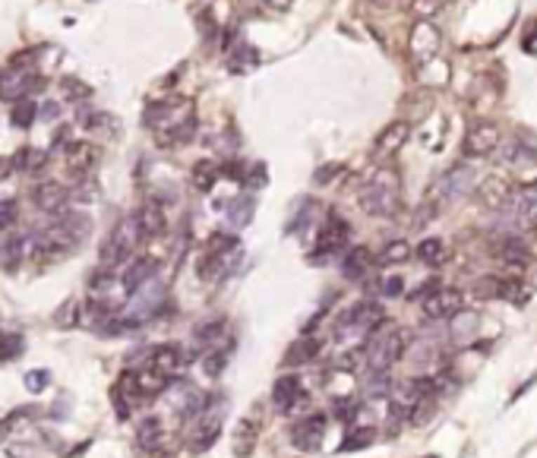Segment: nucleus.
Segmentation results:
<instances>
[{
    "label": "nucleus",
    "instance_id": "obj_28",
    "mask_svg": "<svg viewBox=\"0 0 537 458\" xmlns=\"http://www.w3.org/2000/svg\"><path fill=\"white\" fill-rule=\"evenodd\" d=\"M534 155H537L534 146H524V142H518V140L505 142V149H503V161H505V165H528Z\"/></svg>",
    "mask_w": 537,
    "mask_h": 458
},
{
    "label": "nucleus",
    "instance_id": "obj_32",
    "mask_svg": "<svg viewBox=\"0 0 537 458\" xmlns=\"http://www.w3.org/2000/svg\"><path fill=\"white\" fill-rule=\"evenodd\" d=\"M13 123H16V127H32V121H35L38 117V105L35 102H29V98H19L16 105H13Z\"/></svg>",
    "mask_w": 537,
    "mask_h": 458
},
{
    "label": "nucleus",
    "instance_id": "obj_36",
    "mask_svg": "<svg viewBox=\"0 0 537 458\" xmlns=\"http://www.w3.org/2000/svg\"><path fill=\"white\" fill-rule=\"evenodd\" d=\"M16 218H19L16 203H13V199H0V231L13 228V224H16Z\"/></svg>",
    "mask_w": 537,
    "mask_h": 458
},
{
    "label": "nucleus",
    "instance_id": "obj_14",
    "mask_svg": "<svg viewBox=\"0 0 537 458\" xmlns=\"http://www.w3.org/2000/svg\"><path fill=\"white\" fill-rule=\"evenodd\" d=\"M133 218H136V224H139V234H142V241H149V237H158V234L164 231V212H161V206H155V203H145Z\"/></svg>",
    "mask_w": 537,
    "mask_h": 458
},
{
    "label": "nucleus",
    "instance_id": "obj_39",
    "mask_svg": "<svg viewBox=\"0 0 537 458\" xmlns=\"http://www.w3.org/2000/svg\"><path fill=\"white\" fill-rule=\"evenodd\" d=\"M44 386H48V373H44V370H32V373H25V389H29V392H41Z\"/></svg>",
    "mask_w": 537,
    "mask_h": 458
},
{
    "label": "nucleus",
    "instance_id": "obj_18",
    "mask_svg": "<svg viewBox=\"0 0 537 458\" xmlns=\"http://www.w3.org/2000/svg\"><path fill=\"white\" fill-rule=\"evenodd\" d=\"M183 354H180V348H174V344H158L155 351H152V370H158V373H164V376H171V373H177V370L183 367Z\"/></svg>",
    "mask_w": 537,
    "mask_h": 458
},
{
    "label": "nucleus",
    "instance_id": "obj_3",
    "mask_svg": "<svg viewBox=\"0 0 537 458\" xmlns=\"http://www.w3.org/2000/svg\"><path fill=\"white\" fill-rule=\"evenodd\" d=\"M136 241H142L139 224H136V218H126V222L117 224V228L111 231V237L101 243V266L114 269L117 262H124L126 256H130V250H133V243Z\"/></svg>",
    "mask_w": 537,
    "mask_h": 458
},
{
    "label": "nucleus",
    "instance_id": "obj_5",
    "mask_svg": "<svg viewBox=\"0 0 537 458\" xmlns=\"http://www.w3.org/2000/svg\"><path fill=\"white\" fill-rule=\"evenodd\" d=\"M379 323H383V310H379V304H373V300H360V304H354L347 313H341L338 335H370Z\"/></svg>",
    "mask_w": 537,
    "mask_h": 458
},
{
    "label": "nucleus",
    "instance_id": "obj_41",
    "mask_svg": "<svg viewBox=\"0 0 537 458\" xmlns=\"http://www.w3.org/2000/svg\"><path fill=\"white\" fill-rule=\"evenodd\" d=\"M439 7V0H414V13H433Z\"/></svg>",
    "mask_w": 537,
    "mask_h": 458
},
{
    "label": "nucleus",
    "instance_id": "obj_43",
    "mask_svg": "<svg viewBox=\"0 0 537 458\" xmlns=\"http://www.w3.org/2000/svg\"><path fill=\"white\" fill-rule=\"evenodd\" d=\"M335 174H338V165H332V168H322L319 174H316V184H326L329 177H335Z\"/></svg>",
    "mask_w": 537,
    "mask_h": 458
},
{
    "label": "nucleus",
    "instance_id": "obj_13",
    "mask_svg": "<svg viewBox=\"0 0 537 458\" xmlns=\"http://www.w3.org/2000/svg\"><path fill=\"white\" fill-rule=\"evenodd\" d=\"M32 199H35V206L41 212H60L63 206H67L69 193L63 190L60 184H54V180H48V184L35 187V193H32Z\"/></svg>",
    "mask_w": 537,
    "mask_h": 458
},
{
    "label": "nucleus",
    "instance_id": "obj_21",
    "mask_svg": "<svg viewBox=\"0 0 537 458\" xmlns=\"http://www.w3.org/2000/svg\"><path fill=\"white\" fill-rule=\"evenodd\" d=\"M171 405H174L177 411L183 414V417H193V414L199 411L206 401H202V395L196 392L193 386H177L174 392H171Z\"/></svg>",
    "mask_w": 537,
    "mask_h": 458
},
{
    "label": "nucleus",
    "instance_id": "obj_10",
    "mask_svg": "<svg viewBox=\"0 0 537 458\" xmlns=\"http://www.w3.org/2000/svg\"><path fill=\"white\" fill-rule=\"evenodd\" d=\"M326 414H310L307 420H300V424L291 430V436H294V445L297 449H319V439L326 436Z\"/></svg>",
    "mask_w": 537,
    "mask_h": 458
},
{
    "label": "nucleus",
    "instance_id": "obj_23",
    "mask_svg": "<svg viewBox=\"0 0 537 458\" xmlns=\"http://www.w3.org/2000/svg\"><path fill=\"white\" fill-rule=\"evenodd\" d=\"M316 354H319V342H316V338H297V342L288 348V354H284V363H288V367H300V363L313 361Z\"/></svg>",
    "mask_w": 537,
    "mask_h": 458
},
{
    "label": "nucleus",
    "instance_id": "obj_12",
    "mask_svg": "<svg viewBox=\"0 0 537 458\" xmlns=\"http://www.w3.org/2000/svg\"><path fill=\"white\" fill-rule=\"evenodd\" d=\"M408 123L404 121H395V123H389V127L379 133V140H376V155H383V159H389V155H395L398 149L408 142Z\"/></svg>",
    "mask_w": 537,
    "mask_h": 458
},
{
    "label": "nucleus",
    "instance_id": "obj_20",
    "mask_svg": "<svg viewBox=\"0 0 537 458\" xmlns=\"http://www.w3.org/2000/svg\"><path fill=\"white\" fill-rule=\"evenodd\" d=\"M347 241V224L341 222V218H332V222L326 224V231L319 234V243H316V250L319 253H335V250H341Z\"/></svg>",
    "mask_w": 537,
    "mask_h": 458
},
{
    "label": "nucleus",
    "instance_id": "obj_17",
    "mask_svg": "<svg viewBox=\"0 0 537 458\" xmlns=\"http://www.w3.org/2000/svg\"><path fill=\"white\" fill-rule=\"evenodd\" d=\"M95 161H98V149L88 146V142H69L67 146V165L73 168L76 174L92 171Z\"/></svg>",
    "mask_w": 537,
    "mask_h": 458
},
{
    "label": "nucleus",
    "instance_id": "obj_31",
    "mask_svg": "<svg viewBox=\"0 0 537 458\" xmlns=\"http://www.w3.org/2000/svg\"><path fill=\"white\" fill-rule=\"evenodd\" d=\"M237 247L240 243H237V237L234 234H212L208 237V243H206V253L208 256H231Z\"/></svg>",
    "mask_w": 537,
    "mask_h": 458
},
{
    "label": "nucleus",
    "instance_id": "obj_37",
    "mask_svg": "<svg viewBox=\"0 0 537 458\" xmlns=\"http://www.w3.org/2000/svg\"><path fill=\"white\" fill-rule=\"evenodd\" d=\"M63 92H67V98H73V102H82V98L92 95L88 86H82L79 79H63Z\"/></svg>",
    "mask_w": 537,
    "mask_h": 458
},
{
    "label": "nucleus",
    "instance_id": "obj_42",
    "mask_svg": "<svg viewBox=\"0 0 537 458\" xmlns=\"http://www.w3.org/2000/svg\"><path fill=\"white\" fill-rule=\"evenodd\" d=\"M57 111H60V108H57L54 102H44V105H41V111H38V114H41L44 121H54V117H57Z\"/></svg>",
    "mask_w": 537,
    "mask_h": 458
},
{
    "label": "nucleus",
    "instance_id": "obj_38",
    "mask_svg": "<svg viewBox=\"0 0 537 458\" xmlns=\"http://www.w3.org/2000/svg\"><path fill=\"white\" fill-rule=\"evenodd\" d=\"M225 361H227V351H215V354H208V357H206L202 370H206L208 376H218L221 370H225Z\"/></svg>",
    "mask_w": 537,
    "mask_h": 458
},
{
    "label": "nucleus",
    "instance_id": "obj_7",
    "mask_svg": "<svg viewBox=\"0 0 537 458\" xmlns=\"http://www.w3.org/2000/svg\"><path fill=\"white\" fill-rule=\"evenodd\" d=\"M461 304H465L461 291L439 288V291H430L423 297V313H427V319H452L461 313Z\"/></svg>",
    "mask_w": 537,
    "mask_h": 458
},
{
    "label": "nucleus",
    "instance_id": "obj_9",
    "mask_svg": "<svg viewBox=\"0 0 537 458\" xmlns=\"http://www.w3.org/2000/svg\"><path fill=\"white\" fill-rule=\"evenodd\" d=\"M303 398H307V392H303V382L297 379V376H281V379L275 382V392H272V405H275V411H278V414H291Z\"/></svg>",
    "mask_w": 537,
    "mask_h": 458
},
{
    "label": "nucleus",
    "instance_id": "obj_27",
    "mask_svg": "<svg viewBox=\"0 0 537 458\" xmlns=\"http://www.w3.org/2000/svg\"><path fill=\"white\" fill-rule=\"evenodd\" d=\"M411 260V243L408 241H389L383 250H379V262L383 266H398V262Z\"/></svg>",
    "mask_w": 537,
    "mask_h": 458
},
{
    "label": "nucleus",
    "instance_id": "obj_25",
    "mask_svg": "<svg viewBox=\"0 0 537 458\" xmlns=\"http://www.w3.org/2000/svg\"><path fill=\"white\" fill-rule=\"evenodd\" d=\"M253 206H256V203H253L250 193H244V196L231 199V206H227V222H231L234 228H244V224H250Z\"/></svg>",
    "mask_w": 537,
    "mask_h": 458
},
{
    "label": "nucleus",
    "instance_id": "obj_2",
    "mask_svg": "<svg viewBox=\"0 0 537 458\" xmlns=\"http://www.w3.org/2000/svg\"><path fill=\"white\" fill-rule=\"evenodd\" d=\"M404 344H408V338H404L402 329H392V332H385V335L370 338V348H366V363H370L373 373H385L392 363L402 361Z\"/></svg>",
    "mask_w": 537,
    "mask_h": 458
},
{
    "label": "nucleus",
    "instance_id": "obj_8",
    "mask_svg": "<svg viewBox=\"0 0 537 458\" xmlns=\"http://www.w3.org/2000/svg\"><path fill=\"white\" fill-rule=\"evenodd\" d=\"M496 146H499V130L493 123H474L465 133V155H471V159H484Z\"/></svg>",
    "mask_w": 537,
    "mask_h": 458
},
{
    "label": "nucleus",
    "instance_id": "obj_1",
    "mask_svg": "<svg viewBox=\"0 0 537 458\" xmlns=\"http://www.w3.org/2000/svg\"><path fill=\"white\" fill-rule=\"evenodd\" d=\"M360 206L366 215L389 218L398 209V177L392 171H379L370 184L360 190Z\"/></svg>",
    "mask_w": 537,
    "mask_h": 458
},
{
    "label": "nucleus",
    "instance_id": "obj_22",
    "mask_svg": "<svg viewBox=\"0 0 537 458\" xmlns=\"http://www.w3.org/2000/svg\"><path fill=\"white\" fill-rule=\"evenodd\" d=\"M218 433H221V417H218V414H208V420H202V424L196 426L190 449H193V452H206L208 445L218 439Z\"/></svg>",
    "mask_w": 537,
    "mask_h": 458
},
{
    "label": "nucleus",
    "instance_id": "obj_16",
    "mask_svg": "<svg viewBox=\"0 0 537 458\" xmlns=\"http://www.w3.org/2000/svg\"><path fill=\"white\" fill-rule=\"evenodd\" d=\"M155 269H158L155 260H136V262H130V269L124 272V278H120V281H124V288H126L130 294H136L139 288H145V285L152 281Z\"/></svg>",
    "mask_w": 537,
    "mask_h": 458
},
{
    "label": "nucleus",
    "instance_id": "obj_40",
    "mask_svg": "<svg viewBox=\"0 0 537 458\" xmlns=\"http://www.w3.org/2000/svg\"><path fill=\"white\" fill-rule=\"evenodd\" d=\"M402 278H385L383 281V297H398L402 294Z\"/></svg>",
    "mask_w": 537,
    "mask_h": 458
},
{
    "label": "nucleus",
    "instance_id": "obj_45",
    "mask_svg": "<svg viewBox=\"0 0 537 458\" xmlns=\"http://www.w3.org/2000/svg\"><path fill=\"white\" fill-rule=\"evenodd\" d=\"M13 168H16V165H13V161H6V159H0V180H4V177H6V174H10V171H13Z\"/></svg>",
    "mask_w": 537,
    "mask_h": 458
},
{
    "label": "nucleus",
    "instance_id": "obj_19",
    "mask_svg": "<svg viewBox=\"0 0 537 458\" xmlns=\"http://www.w3.org/2000/svg\"><path fill=\"white\" fill-rule=\"evenodd\" d=\"M436 45H439V35H436V29L430 26L427 20H420L414 26V32H411V51L417 54V58H423V54H433Z\"/></svg>",
    "mask_w": 537,
    "mask_h": 458
},
{
    "label": "nucleus",
    "instance_id": "obj_30",
    "mask_svg": "<svg viewBox=\"0 0 537 458\" xmlns=\"http://www.w3.org/2000/svg\"><path fill=\"white\" fill-rule=\"evenodd\" d=\"M139 376V392L142 395H158L164 386H168V376L164 373H158V370H142V373H136Z\"/></svg>",
    "mask_w": 537,
    "mask_h": 458
},
{
    "label": "nucleus",
    "instance_id": "obj_4",
    "mask_svg": "<svg viewBox=\"0 0 537 458\" xmlns=\"http://www.w3.org/2000/svg\"><path fill=\"white\" fill-rule=\"evenodd\" d=\"M477 184V171H474L471 165H455L449 168L446 174H442L439 180H436L433 187V203H455V199H461L465 193H471V187Z\"/></svg>",
    "mask_w": 537,
    "mask_h": 458
},
{
    "label": "nucleus",
    "instance_id": "obj_29",
    "mask_svg": "<svg viewBox=\"0 0 537 458\" xmlns=\"http://www.w3.org/2000/svg\"><path fill=\"white\" fill-rule=\"evenodd\" d=\"M218 180V165L215 161H199L193 168V187L196 190H212V184Z\"/></svg>",
    "mask_w": 537,
    "mask_h": 458
},
{
    "label": "nucleus",
    "instance_id": "obj_34",
    "mask_svg": "<svg viewBox=\"0 0 537 458\" xmlns=\"http://www.w3.org/2000/svg\"><path fill=\"white\" fill-rule=\"evenodd\" d=\"M221 335H225V319H215V323L199 325V329H196V338H199V342H206V344L218 342Z\"/></svg>",
    "mask_w": 537,
    "mask_h": 458
},
{
    "label": "nucleus",
    "instance_id": "obj_11",
    "mask_svg": "<svg viewBox=\"0 0 537 458\" xmlns=\"http://www.w3.org/2000/svg\"><path fill=\"white\" fill-rule=\"evenodd\" d=\"M256 439H259V424L253 417H240L237 426H234V436H231V449L237 458H250L253 449H256Z\"/></svg>",
    "mask_w": 537,
    "mask_h": 458
},
{
    "label": "nucleus",
    "instance_id": "obj_33",
    "mask_svg": "<svg viewBox=\"0 0 537 458\" xmlns=\"http://www.w3.org/2000/svg\"><path fill=\"white\" fill-rule=\"evenodd\" d=\"M139 443H142V449H155L161 443V424L155 417H145L139 424Z\"/></svg>",
    "mask_w": 537,
    "mask_h": 458
},
{
    "label": "nucleus",
    "instance_id": "obj_26",
    "mask_svg": "<svg viewBox=\"0 0 537 458\" xmlns=\"http://www.w3.org/2000/svg\"><path fill=\"white\" fill-rule=\"evenodd\" d=\"M417 256H420V262H427V266H442V262L449 260V250L439 237H427V241L417 247Z\"/></svg>",
    "mask_w": 537,
    "mask_h": 458
},
{
    "label": "nucleus",
    "instance_id": "obj_24",
    "mask_svg": "<svg viewBox=\"0 0 537 458\" xmlns=\"http://www.w3.org/2000/svg\"><path fill=\"white\" fill-rule=\"evenodd\" d=\"M370 266H373L370 250H366V247H354L351 253L345 256V266H341V272H345L347 278H364V275L370 272Z\"/></svg>",
    "mask_w": 537,
    "mask_h": 458
},
{
    "label": "nucleus",
    "instance_id": "obj_6",
    "mask_svg": "<svg viewBox=\"0 0 537 458\" xmlns=\"http://www.w3.org/2000/svg\"><path fill=\"white\" fill-rule=\"evenodd\" d=\"M505 212H509V218L518 228L534 224L537 222V187H518V190H512L509 203H505Z\"/></svg>",
    "mask_w": 537,
    "mask_h": 458
},
{
    "label": "nucleus",
    "instance_id": "obj_44",
    "mask_svg": "<svg viewBox=\"0 0 537 458\" xmlns=\"http://www.w3.org/2000/svg\"><path fill=\"white\" fill-rule=\"evenodd\" d=\"M259 4H265V7H272V10H281V7H288L291 0H259Z\"/></svg>",
    "mask_w": 537,
    "mask_h": 458
},
{
    "label": "nucleus",
    "instance_id": "obj_15",
    "mask_svg": "<svg viewBox=\"0 0 537 458\" xmlns=\"http://www.w3.org/2000/svg\"><path fill=\"white\" fill-rule=\"evenodd\" d=\"M509 196H512V190L503 177H486L484 184H480V203H484L486 209H505Z\"/></svg>",
    "mask_w": 537,
    "mask_h": 458
},
{
    "label": "nucleus",
    "instance_id": "obj_35",
    "mask_svg": "<svg viewBox=\"0 0 537 458\" xmlns=\"http://www.w3.org/2000/svg\"><path fill=\"white\" fill-rule=\"evenodd\" d=\"M373 439H376V430H373V426H364V430H357V433H351V436H347L345 449L347 452H351V449H364V445H370Z\"/></svg>",
    "mask_w": 537,
    "mask_h": 458
}]
</instances>
